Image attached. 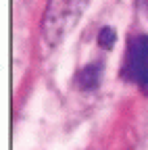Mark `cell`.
Instances as JSON below:
<instances>
[{"instance_id": "cell-3", "label": "cell", "mask_w": 148, "mask_h": 150, "mask_svg": "<svg viewBox=\"0 0 148 150\" xmlns=\"http://www.w3.org/2000/svg\"><path fill=\"white\" fill-rule=\"evenodd\" d=\"M77 86L86 92L90 90H96L102 81V63H90L84 69L77 71V77H75Z\"/></svg>"}, {"instance_id": "cell-2", "label": "cell", "mask_w": 148, "mask_h": 150, "mask_svg": "<svg viewBox=\"0 0 148 150\" xmlns=\"http://www.w3.org/2000/svg\"><path fill=\"white\" fill-rule=\"evenodd\" d=\"M123 77L148 94V35H132L123 59Z\"/></svg>"}, {"instance_id": "cell-1", "label": "cell", "mask_w": 148, "mask_h": 150, "mask_svg": "<svg viewBox=\"0 0 148 150\" xmlns=\"http://www.w3.org/2000/svg\"><path fill=\"white\" fill-rule=\"evenodd\" d=\"M88 0H48L42 19V35L50 44H59L63 35L73 29L77 19L86 11Z\"/></svg>"}, {"instance_id": "cell-4", "label": "cell", "mask_w": 148, "mask_h": 150, "mask_svg": "<svg viewBox=\"0 0 148 150\" xmlns=\"http://www.w3.org/2000/svg\"><path fill=\"white\" fill-rule=\"evenodd\" d=\"M115 42H117V31H115L113 27L104 25V27L98 31V46L104 48V50H110V48L115 46Z\"/></svg>"}]
</instances>
